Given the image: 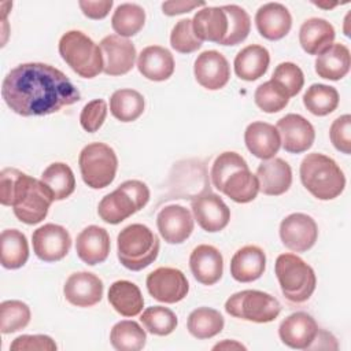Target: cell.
<instances>
[{
	"instance_id": "6da1fadb",
	"label": "cell",
	"mask_w": 351,
	"mask_h": 351,
	"mask_svg": "<svg viewBox=\"0 0 351 351\" xmlns=\"http://www.w3.org/2000/svg\"><path fill=\"white\" fill-rule=\"evenodd\" d=\"M1 96L15 114L43 117L80 101V90L59 69L47 63H22L3 80Z\"/></svg>"
},
{
	"instance_id": "7a4b0ae2",
	"label": "cell",
	"mask_w": 351,
	"mask_h": 351,
	"mask_svg": "<svg viewBox=\"0 0 351 351\" xmlns=\"http://www.w3.org/2000/svg\"><path fill=\"white\" fill-rule=\"evenodd\" d=\"M0 202L3 206H11L21 222L36 225L47 217L55 200L41 180L5 167L0 173Z\"/></svg>"
},
{
	"instance_id": "3957f363",
	"label": "cell",
	"mask_w": 351,
	"mask_h": 351,
	"mask_svg": "<svg viewBox=\"0 0 351 351\" xmlns=\"http://www.w3.org/2000/svg\"><path fill=\"white\" fill-rule=\"evenodd\" d=\"M213 185L236 203H250L259 192V182L245 159L233 151L219 154L211 167Z\"/></svg>"
},
{
	"instance_id": "277c9868",
	"label": "cell",
	"mask_w": 351,
	"mask_h": 351,
	"mask_svg": "<svg viewBox=\"0 0 351 351\" xmlns=\"http://www.w3.org/2000/svg\"><path fill=\"white\" fill-rule=\"evenodd\" d=\"M299 173L303 186L319 200H332L344 191L346 177L343 170L332 158L324 154H307L300 163Z\"/></svg>"
},
{
	"instance_id": "5b68a950",
	"label": "cell",
	"mask_w": 351,
	"mask_h": 351,
	"mask_svg": "<svg viewBox=\"0 0 351 351\" xmlns=\"http://www.w3.org/2000/svg\"><path fill=\"white\" fill-rule=\"evenodd\" d=\"M159 239L143 223H132L123 228L117 239L119 262L132 271L149 266L159 254Z\"/></svg>"
},
{
	"instance_id": "8992f818",
	"label": "cell",
	"mask_w": 351,
	"mask_h": 351,
	"mask_svg": "<svg viewBox=\"0 0 351 351\" xmlns=\"http://www.w3.org/2000/svg\"><path fill=\"white\" fill-rule=\"evenodd\" d=\"M282 295L292 303H303L315 291L317 277L310 265L295 254H281L274 265Z\"/></svg>"
},
{
	"instance_id": "52a82bcc",
	"label": "cell",
	"mask_w": 351,
	"mask_h": 351,
	"mask_svg": "<svg viewBox=\"0 0 351 351\" xmlns=\"http://www.w3.org/2000/svg\"><path fill=\"white\" fill-rule=\"evenodd\" d=\"M59 53L70 69L82 78H93L103 71L100 47L80 30L66 32L60 37Z\"/></svg>"
},
{
	"instance_id": "ba28073f",
	"label": "cell",
	"mask_w": 351,
	"mask_h": 351,
	"mask_svg": "<svg viewBox=\"0 0 351 351\" xmlns=\"http://www.w3.org/2000/svg\"><path fill=\"white\" fill-rule=\"evenodd\" d=\"M148 200V186L143 181L128 180L100 200L97 214L104 222L117 225L145 207Z\"/></svg>"
},
{
	"instance_id": "9c48e42d",
	"label": "cell",
	"mask_w": 351,
	"mask_h": 351,
	"mask_svg": "<svg viewBox=\"0 0 351 351\" xmlns=\"http://www.w3.org/2000/svg\"><path fill=\"white\" fill-rule=\"evenodd\" d=\"M78 165L84 182L92 189H101L114 181L118 158L110 145L90 143L81 149Z\"/></svg>"
},
{
	"instance_id": "30bf717a",
	"label": "cell",
	"mask_w": 351,
	"mask_h": 351,
	"mask_svg": "<svg viewBox=\"0 0 351 351\" xmlns=\"http://www.w3.org/2000/svg\"><path fill=\"white\" fill-rule=\"evenodd\" d=\"M225 311L234 318L266 324L278 317L281 304L270 293L256 289H245L233 293L226 300Z\"/></svg>"
},
{
	"instance_id": "8fae6325",
	"label": "cell",
	"mask_w": 351,
	"mask_h": 351,
	"mask_svg": "<svg viewBox=\"0 0 351 351\" xmlns=\"http://www.w3.org/2000/svg\"><path fill=\"white\" fill-rule=\"evenodd\" d=\"M145 284L154 299L169 304L182 300L189 291L185 274L174 267L155 269L148 274Z\"/></svg>"
},
{
	"instance_id": "7c38bea8",
	"label": "cell",
	"mask_w": 351,
	"mask_h": 351,
	"mask_svg": "<svg viewBox=\"0 0 351 351\" xmlns=\"http://www.w3.org/2000/svg\"><path fill=\"white\" fill-rule=\"evenodd\" d=\"M280 237L288 250L293 252H306L318 239V226L310 215L293 213L281 221Z\"/></svg>"
},
{
	"instance_id": "4fadbf2b",
	"label": "cell",
	"mask_w": 351,
	"mask_h": 351,
	"mask_svg": "<svg viewBox=\"0 0 351 351\" xmlns=\"http://www.w3.org/2000/svg\"><path fill=\"white\" fill-rule=\"evenodd\" d=\"M33 251L44 262L63 259L71 247L70 233L60 225L45 223L37 228L32 236Z\"/></svg>"
},
{
	"instance_id": "5bb4252c",
	"label": "cell",
	"mask_w": 351,
	"mask_h": 351,
	"mask_svg": "<svg viewBox=\"0 0 351 351\" xmlns=\"http://www.w3.org/2000/svg\"><path fill=\"white\" fill-rule=\"evenodd\" d=\"M103 55V71L107 75H123L129 73L136 62V47L118 34L106 36L99 44Z\"/></svg>"
},
{
	"instance_id": "9a60e30c",
	"label": "cell",
	"mask_w": 351,
	"mask_h": 351,
	"mask_svg": "<svg viewBox=\"0 0 351 351\" xmlns=\"http://www.w3.org/2000/svg\"><path fill=\"white\" fill-rule=\"evenodd\" d=\"M192 213L199 226L210 233L225 229L230 219L226 203L213 192H206L192 200Z\"/></svg>"
},
{
	"instance_id": "2e32d148",
	"label": "cell",
	"mask_w": 351,
	"mask_h": 351,
	"mask_svg": "<svg viewBox=\"0 0 351 351\" xmlns=\"http://www.w3.org/2000/svg\"><path fill=\"white\" fill-rule=\"evenodd\" d=\"M193 218L188 208L180 204L163 207L156 217V226L162 239L169 244L184 243L193 232Z\"/></svg>"
},
{
	"instance_id": "e0dca14e",
	"label": "cell",
	"mask_w": 351,
	"mask_h": 351,
	"mask_svg": "<svg viewBox=\"0 0 351 351\" xmlns=\"http://www.w3.org/2000/svg\"><path fill=\"white\" fill-rule=\"evenodd\" d=\"M281 145L287 152L302 154L311 148L315 132L313 125L299 114H287L277 122Z\"/></svg>"
},
{
	"instance_id": "ac0fdd59",
	"label": "cell",
	"mask_w": 351,
	"mask_h": 351,
	"mask_svg": "<svg viewBox=\"0 0 351 351\" xmlns=\"http://www.w3.org/2000/svg\"><path fill=\"white\" fill-rule=\"evenodd\" d=\"M196 81L208 90L223 88L230 78V66L226 58L214 49L202 52L193 64Z\"/></svg>"
},
{
	"instance_id": "d6986e66",
	"label": "cell",
	"mask_w": 351,
	"mask_h": 351,
	"mask_svg": "<svg viewBox=\"0 0 351 351\" xmlns=\"http://www.w3.org/2000/svg\"><path fill=\"white\" fill-rule=\"evenodd\" d=\"M318 330L319 328L310 314L296 311L280 324L278 335L285 346L295 350H307L315 341Z\"/></svg>"
},
{
	"instance_id": "ffe728a7",
	"label": "cell",
	"mask_w": 351,
	"mask_h": 351,
	"mask_svg": "<svg viewBox=\"0 0 351 351\" xmlns=\"http://www.w3.org/2000/svg\"><path fill=\"white\" fill-rule=\"evenodd\" d=\"M63 295L73 306L92 307L103 298V281L89 271L73 273L64 282Z\"/></svg>"
},
{
	"instance_id": "44dd1931",
	"label": "cell",
	"mask_w": 351,
	"mask_h": 351,
	"mask_svg": "<svg viewBox=\"0 0 351 351\" xmlns=\"http://www.w3.org/2000/svg\"><path fill=\"white\" fill-rule=\"evenodd\" d=\"M255 25L262 37L270 41L285 37L292 26V16L281 3H266L255 14Z\"/></svg>"
},
{
	"instance_id": "7402d4cb",
	"label": "cell",
	"mask_w": 351,
	"mask_h": 351,
	"mask_svg": "<svg viewBox=\"0 0 351 351\" xmlns=\"http://www.w3.org/2000/svg\"><path fill=\"white\" fill-rule=\"evenodd\" d=\"M189 267L200 284L214 285L222 277L223 258L214 245L200 244L191 252Z\"/></svg>"
},
{
	"instance_id": "603a6c76",
	"label": "cell",
	"mask_w": 351,
	"mask_h": 351,
	"mask_svg": "<svg viewBox=\"0 0 351 351\" xmlns=\"http://www.w3.org/2000/svg\"><path fill=\"white\" fill-rule=\"evenodd\" d=\"M110 236L104 228L89 225L77 236L75 251L78 258L89 266L103 263L110 254Z\"/></svg>"
},
{
	"instance_id": "cb8c5ba5",
	"label": "cell",
	"mask_w": 351,
	"mask_h": 351,
	"mask_svg": "<svg viewBox=\"0 0 351 351\" xmlns=\"http://www.w3.org/2000/svg\"><path fill=\"white\" fill-rule=\"evenodd\" d=\"M244 141L248 151L262 159L267 160L274 158L281 147V138L277 128L267 122H252L244 132Z\"/></svg>"
},
{
	"instance_id": "d4e9b609",
	"label": "cell",
	"mask_w": 351,
	"mask_h": 351,
	"mask_svg": "<svg viewBox=\"0 0 351 351\" xmlns=\"http://www.w3.org/2000/svg\"><path fill=\"white\" fill-rule=\"evenodd\" d=\"M259 191L269 196L285 193L292 184L291 166L281 158L263 160L256 169Z\"/></svg>"
},
{
	"instance_id": "484cf974",
	"label": "cell",
	"mask_w": 351,
	"mask_h": 351,
	"mask_svg": "<svg viewBox=\"0 0 351 351\" xmlns=\"http://www.w3.org/2000/svg\"><path fill=\"white\" fill-rule=\"evenodd\" d=\"M137 69L147 80L166 81L174 73V58L165 47L149 45L140 52Z\"/></svg>"
},
{
	"instance_id": "4316f807",
	"label": "cell",
	"mask_w": 351,
	"mask_h": 351,
	"mask_svg": "<svg viewBox=\"0 0 351 351\" xmlns=\"http://www.w3.org/2000/svg\"><path fill=\"white\" fill-rule=\"evenodd\" d=\"M266 267V255L258 245H245L234 252L230 261V274L239 282L258 280Z\"/></svg>"
},
{
	"instance_id": "83f0119b",
	"label": "cell",
	"mask_w": 351,
	"mask_h": 351,
	"mask_svg": "<svg viewBox=\"0 0 351 351\" xmlns=\"http://www.w3.org/2000/svg\"><path fill=\"white\" fill-rule=\"evenodd\" d=\"M333 26L322 18H308L299 29V43L308 55H319L335 41Z\"/></svg>"
},
{
	"instance_id": "f1b7e54d",
	"label": "cell",
	"mask_w": 351,
	"mask_h": 351,
	"mask_svg": "<svg viewBox=\"0 0 351 351\" xmlns=\"http://www.w3.org/2000/svg\"><path fill=\"white\" fill-rule=\"evenodd\" d=\"M192 26L202 41L221 44L228 32V16L222 7H203L195 14Z\"/></svg>"
},
{
	"instance_id": "f546056e",
	"label": "cell",
	"mask_w": 351,
	"mask_h": 351,
	"mask_svg": "<svg viewBox=\"0 0 351 351\" xmlns=\"http://www.w3.org/2000/svg\"><path fill=\"white\" fill-rule=\"evenodd\" d=\"M108 302L123 317H136L144 307V298L140 288L128 280H118L110 285Z\"/></svg>"
},
{
	"instance_id": "4dcf8cb0",
	"label": "cell",
	"mask_w": 351,
	"mask_h": 351,
	"mask_svg": "<svg viewBox=\"0 0 351 351\" xmlns=\"http://www.w3.org/2000/svg\"><path fill=\"white\" fill-rule=\"evenodd\" d=\"M270 55L262 45H247L234 58V73L244 81H255L261 78L269 67Z\"/></svg>"
},
{
	"instance_id": "1f68e13d",
	"label": "cell",
	"mask_w": 351,
	"mask_h": 351,
	"mask_svg": "<svg viewBox=\"0 0 351 351\" xmlns=\"http://www.w3.org/2000/svg\"><path fill=\"white\" fill-rule=\"evenodd\" d=\"M350 49L344 44H332L315 59V73L318 77L339 81L350 71Z\"/></svg>"
},
{
	"instance_id": "d6a6232c",
	"label": "cell",
	"mask_w": 351,
	"mask_h": 351,
	"mask_svg": "<svg viewBox=\"0 0 351 351\" xmlns=\"http://www.w3.org/2000/svg\"><path fill=\"white\" fill-rule=\"evenodd\" d=\"M1 266L15 270L22 267L29 259V244L26 236L18 229H4L0 237Z\"/></svg>"
},
{
	"instance_id": "836d02e7",
	"label": "cell",
	"mask_w": 351,
	"mask_h": 351,
	"mask_svg": "<svg viewBox=\"0 0 351 351\" xmlns=\"http://www.w3.org/2000/svg\"><path fill=\"white\" fill-rule=\"evenodd\" d=\"M41 181L51 192L53 200H64L75 189V177L70 166L62 162L51 163L41 174Z\"/></svg>"
},
{
	"instance_id": "e575fe53",
	"label": "cell",
	"mask_w": 351,
	"mask_h": 351,
	"mask_svg": "<svg viewBox=\"0 0 351 351\" xmlns=\"http://www.w3.org/2000/svg\"><path fill=\"white\" fill-rule=\"evenodd\" d=\"M145 101L134 89H118L110 97V111L121 122H133L144 112Z\"/></svg>"
},
{
	"instance_id": "d590c367",
	"label": "cell",
	"mask_w": 351,
	"mask_h": 351,
	"mask_svg": "<svg viewBox=\"0 0 351 351\" xmlns=\"http://www.w3.org/2000/svg\"><path fill=\"white\" fill-rule=\"evenodd\" d=\"M186 325L189 333L193 337L204 340L221 333L225 321L218 310L210 307H199L189 314Z\"/></svg>"
},
{
	"instance_id": "8d00e7d4",
	"label": "cell",
	"mask_w": 351,
	"mask_h": 351,
	"mask_svg": "<svg viewBox=\"0 0 351 351\" xmlns=\"http://www.w3.org/2000/svg\"><path fill=\"white\" fill-rule=\"evenodd\" d=\"M145 23V11L134 3L119 4L111 18L114 32L121 37H132L137 34Z\"/></svg>"
},
{
	"instance_id": "74e56055",
	"label": "cell",
	"mask_w": 351,
	"mask_h": 351,
	"mask_svg": "<svg viewBox=\"0 0 351 351\" xmlns=\"http://www.w3.org/2000/svg\"><path fill=\"white\" fill-rule=\"evenodd\" d=\"M111 346L118 351H138L145 346V330L130 319L117 322L110 332Z\"/></svg>"
},
{
	"instance_id": "f35d334b",
	"label": "cell",
	"mask_w": 351,
	"mask_h": 351,
	"mask_svg": "<svg viewBox=\"0 0 351 351\" xmlns=\"http://www.w3.org/2000/svg\"><path fill=\"white\" fill-rule=\"evenodd\" d=\"M303 104L311 114L325 117L337 108L339 92L330 85L313 84L303 95Z\"/></svg>"
},
{
	"instance_id": "ab89813d",
	"label": "cell",
	"mask_w": 351,
	"mask_h": 351,
	"mask_svg": "<svg viewBox=\"0 0 351 351\" xmlns=\"http://www.w3.org/2000/svg\"><path fill=\"white\" fill-rule=\"evenodd\" d=\"M228 16V32L221 45H237L244 41L251 30V19L247 11L236 4L222 5Z\"/></svg>"
},
{
	"instance_id": "60d3db41",
	"label": "cell",
	"mask_w": 351,
	"mask_h": 351,
	"mask_svg": "<svg viewBox=\"0 0 351 351\" xmlns=\"http://www.w3.org/2000/svg\"><path fill=\"white\" fill-rule=\"evenodd\" d=\"M30 308L21 300H4L0 304V330L14 333L27 326L30 322Z\"/></svg>"
},
{
	"instance_id": "b9f144b4",
	"label": "cell",
	"mask_w": 351,
	"mask_h": 351,
	"mask_svg": "<svg viewBox=\"0 0 351 351\" xmlns=\"http://www.w3.org/2000/svg\"><path fill=\"white\" fill-rule=\"evenodd\" d=\"M255 104L267 114L278 112L284 110L289 101L288 93L284 88L273 80L261 84L254 93Z\"/></svg>"
},
{
	"instance_id": "7bdbcfd3",
	"label": "cell",
	"mask_w": 351,
	"mask_h": 351,
	"mask_svg": "<svg viewBox=\"0 0 351 351\" xmlns=\"http://www.w3.org/2000/svg\"><path fill=\"white\" fill-rule=\"evenodd\" d=\"M140 321L149 333L156 336L170 335L178 324L177 315L170 308L163 306H151L145 308Z\"/></svg>"
},
{
	"instance_id": "ee69618b",
	"label": "cell",
	"mask_w": 351,
	"mask_h": 351,
	"mask_svg": "<svg viewBox=\"0 0 351 351\" xmlns=\"http://www.w3.org/2000/svg\"><path fill=\"white\" fill-rule=\"evenodd\" d=\"M170 44L180 53H192L202 47L203 41L195 34L192 19L186 18L174 25L170 34Z\"/></svg>"
},
{
	"instance_id": "f6af8a7d",
	"label": "cell",
	"mask_w": 351,
	"mask_h": 351,
	"mask_svg": "<svg viewBox=\"0 0 351 351\" xmlns=\"http://www.w3.org/2000/svg\"><path fill=\"white\" fill-rule=\"evenodd\" d=\"M271 80L280 84L289 97L296 96L304 85V75L302 69L292 62L280 63L274 69Z\"/></svg>"
},
{
	"instance_id": "bcb514c9",
	"label": "cell",
	"mask_w": 351,
	"mask_h": 351,
	"mask_svg": "<svg viewBox=\"0 0 351 351\" xmlns=\"http://www.w3.org/2000/svg\"><path fill=\"white\" fill-rule=\"evenodd\" d=\"M107 117V103L103 99H95L86 103L80 115V123L88 133L97 132Z\"/></svg>"
},
{
	"instance_id": "7dc6e473",
	"label": "cell",
	"mask_w": 351,
	"mask_h": 351,
	"mask_svg": "<svg viewBox=\"0 0 351 351\" xmlns=\"http://www.w3.org/2000/svg\"><path fill=\"white\" fill-rule=\"evenodd\" d=\"M329 137L333 147L346 154H351V115L344 114L336 118L329 129Z\"/></svg>"
},
{
	"instance_id": "c3c4849f",
	"label": "cell",
	"mask_w": 351,
	"mask_h": 351,
	"mask_svg": "<svg viewBox=\"0 0 351 351\" xmlns=\"http://www.w3.org/2000/svg\"><path fill=\"white\" fill-rule=\"evenodd\" d=\"M58 348L55 340L47 335H22L18 336L10 346L12 351L25 350H40V351H55Z\"/></svg>"
},
{
	"instance_id": "681fc988",
	"label": "cell",
	"mask_w": 351,
	"mask_h": 351,
	"mask_svg": "<svg viewBox=\"0 0 351 351\" xmlns=\"http://www.w3.org/2000/svg\"><path fill=\"white\" fill-rule=\"evenodd\" d=\"M114 1L112 0H99V1H90V0H81L78 1V5L85 16L89 19H103L108 15Z\"/></svg>"
},
{
	"instance_id": "f907efd6",
	"label": "cell",
	"mask_w": 351,
	"mask_h": 351,
	"mask_svg": "<svg viewBox=\"0 0 351 351\" xmlns=\"http://www.w3.org/2000/svg\"><path fill=\"white\" fill-rule=\"evenodd\" d=\"M206 3L203 1H186V0H176V1H165L162 4V11L165 15L174 16L180 14L189 12L197 7H204Z\"/></svg>"
},
{
	"instance_id": "816d5d0a",
	"label": "cell",
	"mask_w": 351,
	"mask_h": 351,
	"mask_svg": "<svg viewBox=\"0 0 351 351\" xmlns=\"http://www.w3.org/2000/svg\"><path fill=\"white\" fill-rule=\"evenodd\" d=\"M213 350H245V346L234 340H223L222 343L215 344Z\"/></svg>"
},
{
	"instance_id": "f5cc1de1",
	"label": "cell",
	"mask_w": 351,
	"mask_h": 351,
	"mask_svg": "<svg viewBox=\"0 0 351 351\" xmlns=\"http://www.w3.org/2000/svg\"><path fill=\"white\" fill-rule=\"evenodd\" d=\"M317 7H321V8H332V7H336L337 3H333V4H324V3H314Z\"/></svg>"
}]
</instances>
